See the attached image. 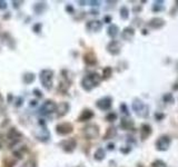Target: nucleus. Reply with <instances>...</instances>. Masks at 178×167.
<instances>
[{
    "label": "nucleus",
    "instance_id": "nucleus-28",
    "mask_svg": "<svg viewBox=\"0 0 178 167\" xmlns=\"http://www.w3.org/2000/svg\"><path fill=\"white\" fill-rule=\"evenodd\" d=\"M120 18H122V20H127L128 18H129V9H128L126 6H122V8H120Z\"/></svg>",
    "mask_w": 178,
    "mask_h": 167
},
{
    "label": "nucleus",
    "instance_id": "nucleus-6",
    "mask_svg": "<svg viewBox=\"0 0 178 167\" xmlns=\"http://www.w3.org/2000/svg\"><path fill=\"white\" fill-rule=\"evenodd\" d=\"M35 136L41 142H47L50 138V134L45 125V122H39V127L35 130Z\"/></svg>",
    "mask_w": 178,
    "mask_h": 167
},
{
    "label": "nucleus",
    "instance_id": "nucleus-47",
    "mask_svg": "<svg viewBox=\"0 0 178 167\" xmlns=\"http://www.w3.org/2000/svg\"><path fill=\"white\" fill-rule=\"evenodd\" d=\"M2 102H4V97L0 95V104H2Z\"/></svg>",
    "mask_w": 178,
    "mask_h": 167
},
{
    "label": "nucleus",
    "instance_id": "nucleus-48",
    "mask_svg": "<svg viewBox=\"0 0 178 167\" xmlns=\"http://www.w3.org/2000/svg\"><path fill=\"white\" fill-rule=\"evenodd\" d=\"M30 105H31V106H35V105H36V101H35V100H34V101H31V102H30Z\"/></svg>",
    "mask_w": 178,
    "mask_h": 167
},
{
    "label": "nucleus",
    "instance_id": "nucleus-30",
    "mask_svg": "<svg viewBox=\"0 0 178 167\" xmlns=\"http://www.w3.org/2000/svg\"><path fill=\"white\" fill-rule=\"evenodd\" d=\"M150 167H167V164L164 162L163 159H156L152 163Z\"/></svg>",
    "mask_w": 178,
    "mask_h": 167
},
{
    "label": "nucleus",
    "instance_id": "nucleus-37",
    "mask_svg": "<svg viewBox=\"0 0 178 167\" xmlns=\"http://www.w3.org/2000/svg\"><path fill=\"white\" fill-rule=\"evenodd\" d=\"M130 151H132V147H129V146H127V147H122L120 148V152L122 153V154H129L130 153Z\"/></svg>",
    "mask_w": 178,
    "mask_h": 167
},
{
    "label": "nucleus",
    "instance_id": "nucleus-23",
    "mask_svg": "<svg viewBox=\"0 0 178 167\" xmlns=\"http://www.w3.org/2000/svg\"><path fill=\"white\" fill-rule=\"evenodd\" d=\"M164 4H165V2H164L163 0H157V1H155L153 7H152V9H153L154 12H162V11L165 10V5H164Z\"/></svg>",
    "mask_w": 178,
    "mask_h": 167
},
{
    "label": "nucleus",
    "instance_id": "nucleus-7",
    "mask_svg": "<svg viewBox=\"0 0 178 167\" xmlns=\"http://www.w3.org/2000/svg\"><path fill=\"white\" fill-rule=\"evenodd\" d=\"M6 139L8 140L9 147H12L14 145H16L17 143L20 142L21 139H22V134L17 128H11L10 130L8 132V134H7V138Z\"/></svg>",
    "mask_w": 178,
    "mask_h": 167
},
{
    "label": "nucleus",
    "instance_id": "nucleus-49",
    "mask_svg": "<svg viewBox=\"0 0 178 167\" xmlns=\"http://www.w3.org/2000/svg\"><path fill=\"white\" fill-rule=\"evenodd\" d=\"M176 5H177V6H178V0H177V1H176Z\"/></svg>",
    "mask_w": 178,
    "mask_h": 167
},
{
    "label": "nucleus",
    "instance_id": "nucleus-9",
    "mask_svg": "<svg viewBox=\"0 0 178 167\" xmlns=\"http://www.w3.org/2000/svg\"><path fill=\"white\" fill-rule=\"evenodd\" d=\"M96 106L100 109V110H109L112 106V98L110 96L102 97L100 99H98L96 102Z\"/></svg>",
    "mask_w": 178,
    "mask_h": 167
},
{
    "label": "nucleus",
    "instance_id": "nucleus-36",
    "mask_svg": "<svg viewBox=\"0 0 178 167\" xmlns=\"http://www.w3.org/2000/svg\"><path fill=\"white\" fill-rule=\"evenodd\" d=\"M6 139L5 136L2 135V134H0V149H2V148H5L6 146Z\"/></svg>",
    "mask_w": 178,
    "mask_h": 167
},
{
    "label": "nucleus",
    "instance_id": "nucleus-17",
    "mask_svg": "<svg viewBox=\"0 0 178 167\" xmlns=\"http://www.w3.org/2000/svg\"><path fill=\"white\" fill-rule=\"evenodd\" d=\"M153 134V128L149 124H142L140 127V137L142 140H146Z\"/></svg>",
    "mask_w": 178,
    "mask_h": 167
},
{
    "label": "nucleus",
    "instance_id": "nucleus-31",
    "mask_svg": "<svg viewBox=\"0 0 178 167\" xmlns=\"http://www.w3.org/2000/svg\"><path fill=\"white\" fill-rule=\"evenodd\" d=\"M154 117H155V119H156L157 122H162V120H164V119L166 118V115H165L164 113H162V111H156Z\"/></svg>",
    "mask_w": 178,
    "mask_h": 167
},
{
    "label": "nucleus",
    "instance_id": "nucleus-39",
    "mask_svg": "<svg viewBox=\"0 0 178 167\" xmlns=\"http://www.w3.org/2000/svg\"><path fill=\"white\" fill-rule=\"evenodd\" d=\"M6 8H7V2L0 0V9H6Z\"/></svg>",
    "mask_w": 178,
    "mask_h": 167
},
{
    "label": "nucleus",
    "instance_id": "nucleus-41",
    "mask_svg": "<svg viewBox=\"0 0 178 167\" xmlns=\"http://www.w3.org/2000/svg\"><path fill=\"white\" fill-rule=\"evenodd\" d=\"M34 92L36 94V96H37V97H42V94H41V92L38 90V89H35V90H34Z\"/></svg>",
    "mask_w": 178,
    "mask_h": 167
},
{
    "label": "nucleus",
    "instance_id": "nucleus-21",
    "mask_svg": "<svg viewBox=\"0 0 178 167\" xmlns=\"http://www.w3.org/2000/svg\"><path fill=\"white\" fill-rule=\"evenodd\" d=\"M84 60H85V62H86L87 65H95L97 62V58H96V55L94 54V52H87V54H85V56H84Z\"/></svg>",
    "mask_w": 178,
    "mask_h": 167
},
{
    "label": "nucleus",
    "instance_id": "nucleus-16",
    "mask_svg": "<svg viewBox=\"0 0 178 167\" xmlns=\"http://www.w3.org/2000/svg\"><path fill=\"white\" fill-rule=\"evenodd\" d=\"M69 110H70V105H69L68 102H66V101H62V102H60V104L57 106V109H56L57 117H64Z\"/></svg>",
    "mask_w": 178,
    "mask_h": 167
},
{
    "label": "nucleus",
    "instance_id": "nucleus-27",
    "mask_svg": "<svg viewBox=\"0 0 178 167\" xmlns=\"http://www.w3.org/2000/svg\"><path fill=\"white\" fill-rule=\"evenodd\" d=\"M163 101L165 104H174L175 102V97L172 92H166L163 96Z\"/></svg>",
    "mask_w": 178,
    "mask_h": 167
},
{
    "label": "nucleus",
    "instance_id": "nucleus-24",
    "mask_svg": "<svg viewBox=\"0 0 178 167\" xmlns=\"http://www.w3.org/2000/svg\"><path fill=\"white\" fill-rule=\"evenodd\" d=\"M105 157H106V152H105V149L104 148H98L95 154H94V158L96 159L97 162H102L105 159Z\"/></svg>",
    "mask_w": 178,
    "mask_h": 167
},
{
    "label": "nucleus",
    "instance_id": "nucleus-4",
    "mask_svg": "<svg viewBox=\"0 0 178 167\" xmlns=\"http://www.w3.org/2000/svg\"><path fill=\"white\" fill-rule=\"evenodd\" d=\"M172 145V137L168 135H162L156 139L155 147L158 152H166Z\"/></svg>",
    "mask_w": 178,
    "mask_h": 167
},
{
    "label": "nucleus",
    "instance_id": "nucleus-29",
    "mask_svg": "<svg viewBox=\"0 0 178 167\" xmlns=\"http://www.w3.org/2000/svg\"><path fill=\"white\" fill-rule=\"evenodd\" d=\"M47 6L45 2H39V4H36L35 7H34V10L37 12V14H42L44 11L46 10Z\"/></svg>",
    "mask_w": 178,
    "mask_h": 167
},
{
    "label": "nucleus",
    "instance_id": "nucleus-11",
    "mask_svg": "<svg viewBox=\"0 0 178 167\" xmlns=\"http://www.w3.org/2000/svg\"><path fill=\"white\" fill-rule=\"evenodd\" d=\"M107 51L112 56H117L122 51V42L118 40H112L107 45Z\"/></svg>",
    "mask_w": 178,
    "mask_h": 167
},
{
    "label": "nucleus",
    "instance_id": "nucleus-40",
    "mask_svg": "<svg viewBox=\"0 0 178 167\" xmlns=\"http://www.w3.org/2000/svg\"><path fill=\"white\" fill-rule=\"evenodd\" d=\"M104 21L107 22V24H110V22H112V17H110V16H106V17L104 18Z\"/></svg>",
    "mask_w": 178,
    "mask_h": 167
},
{
    "label": "nucleus",
    "instance_id": "nucleus-10",
    "mask_svg": "<svg viewBox=\"0 0 178 167\" xmlns=\"http://www.w3.org/2000/svg\"><path fill=\"white\" fill-rule=\"evenodd\" d=\"M165 25H166V20L164 18H160V17H154L147 22L148 27L152 28V29H155V30L162 29L165 27Z\"/></svg>",
    "mask_w": 178,
    "mask_h": 167
},
{
    "label": "nucleus",
    "instance_id": "nucleus-2",
    "mask_svg": "<svg viewBox=\"0 0 178 167\" xmlns=\"http://www.w3.org/2000/svg\"><path fill=\"white\" fill-rule=\"evenodd\" d=\"M132 107V109H134V111H135V114H136L138 117H140V118H147V117L149 116V107H148V105H146L140 98H138V97L134 98Z\"/></svg>",
    "mask_w": 178,
    "mask_h": 167
},
{
    "label": "nucleus",
    "instance_id": "nucleus-33",
    "mask_svg": "<svg viewBox=\"0 0 178 167\" xmlns=\"http://www.w3.org/2000/svg\"><path fill=\"white\" fill-rule=\"evenodd\" d=\"M16 164V161L11 159V158H7L4 161V166L5 167H12Z\"/></svg>",
    "mask_w": 178,
    "mask_h": 167
},
{
    "label": "nucleus",
    "instance_id": "nucleus-34",
    "mask_svg": "<svg viewBox=\"0 0 178 167\" xmlns=\"http://www.w3.org/2000/svg\"><path fill=\"white\" fill-rule=\"evenodd\" d=\"M120 111H122L125 116H129V110H128V107L125 102H122V105H120Z\"/></svg>",
    "mask_w": 178,
    "mask_h": 167
},
{
    "label": "nucleus",
    "instance_id": "nucleus-38",
    "mask_svg": "<svg viewBox=\"0 0 178 167\" xmlns=\"http://www.w3.org/2000/svg\"><path fill=\"white\" fill-rule=\"evenodd\" d=\"M32 29H34L35 32H39L40 29H41V24H37V25H35L34 27H32Z\"/></svg>",
    "mask_w": 178,
    "mask_h": 167
},
{
    "label": "nucleus",
    "instance_id": "nucleus-19",
    "mask_svg": "<svg viewBox=\"0 0 178 167\" xmlns=\"http://www.w3.org/2000/svg\"><path fill=\"white\" fill-rule=\"evenodd\" d=\"M94 116H95L94 111L90 110V109H85V110H82L81 115L79 116L78 120L79 122H87V120H90Z\"/></svg>",
    "mask_w": 178,
    "mask_h": 167
},
{
    "label": "nucleus",
    "instance_id": "nucleus-5",
    "mask_svg": "<svg viewBox=\"0 0 178 167\" xmlns=\"http://www.w3.org/2000/svg\"><path fill=\"white\" fill-rule=\"evenodd\" d=\"M82 133L87 139H95L99 136V127L95 124H88L84 127Z\"/></svg>",
    "mask_w": 178,
    "mask_h": 167
},
{
    "label": "nucleus",
    "instance_id": "nucleus-43",
    "mask_svg": "<svg viewBox=\"0 0 178 167\" xmlns=\"http://www.w3.org/2000/svg\"><path fill=\"white\" fill-rule=\"evenodd\" d=\"M89 4H92V6H98L100 2L99 1H89Z\"/></svg>",
    "mask_w": 178,
    "mask_h": 167
},
{
    "label": "nucleus",
    "instance_id": "nucleus-18",
    "mask_svg": "<svg viewBox=\"0 0 178 167\" xmlns=\"http://www.w3.org/2000/svg\"><path fill=\"white\" fill-rule=\"evenodd\" d=\"M135 34L136 31L132 27H126L124 30L122 31V40H126V41H130L135 37Z\"/></svg>",
    "mask_w": 178,
    "mask_h": 167
},
{
    "label": "nucleus",
    "instance_id": "nucleus-44",
    "mask_svg": "<svg viewBox=\"0 0 178 167\" xmlns=\"http://www.w3.org/2000/svg\"><path fill=\"white\" fill-rule=\"evenodd\" d=\"M114 148H115V145H114V144H109V145H108V149H109V151H112Z\"/></svg>",
    "mask_w": 178,
    "mask_h": 167
},
{
    "label": "nucleus",
    "instance_id": "nucleus-12",
    "mask_svg": "<svg viewBox=\"0 0 178 167\" xmlns=\"http://www.w3.org/2000/svg\"><path fill=\"white\" fill-rule=\"evenodd\" d=\"M61 148L66 153H72L77 147V142L75 138H68L60 143Z\"/></svg>",
    "mask_w": 178,
    "mask_h": 167
},
{
    "label": "nucleus",
    "instance_id": "nucleus-20",
    "mask_svg": "<svg viewBox=\"0 0 178 167\" xmlns=\"http://www.w3.org/2000/svg\"><path fill=\"white\" fill-rule=\"evenodd\" d=\"M117 135V128L114 126L108 127V129L106 130L105 135H104V140H108V139H112L115 138Z\"/></svg>",
    "mask_w": 178,
    "mask_h": 167
},
{
    "label": "nucleus",
    "instance_id": "nucleus-13",
    "mask_svg": "<svg viewBox=\"0 0 178 167\" xmlns=\"http://www.w3.org/2000/svg\"><path fill=\"white\" fill-rule=\"evenodd\" d=\"M72 130H74V127H72V125H71L70 123H61L59 125H57L56 127L57 134L62 135V136L70 134Z\"/></svg>",
    "mask_w": 178,
    "mask_h": 167
},
{
    "label": "nucleus",
    "instance_id": "nucleus-1",
    "mask_svg": "<svg viewBox=\"0 0 178 167\" xmlns=\"http://www.w3.org/2000/svg\"><path fill=\"white\" fill-rule=\"evenodd\" d=\"M102 81V77L99 76L97 72H92L89 75H87L82 78L81 80V87L84 90L90 91L92 90L95 87H97Z\"/></svg>",
    "mask_w": 178,
    "mask_h": 167
},
{
    "label": "nucleus",
    "instance_id": "nucleus-35",
    "mask_svg": "<svg viewBox=\"0 0 178 167\" xmlns=\"http://www.w3.org/2000/svg\"><path fill=\"white\" fill-rule=\"evenodd\" d=\"M22 167H37V164H36L35 161L29 159V161H27V162L24 164V166Z\"/></svg>",
    "mask_w": 178,
    "mask_h": 167
},
{
    "label": "nucleus",
    "instance_id": "nucleus-45",
    "mask_svg": "<svg viewBox=\"0 0 178 167\" xmlns=\"http://www.w3.org/2000/svg\"><path fill=\"white\" fill-rule=\"evenodd\" d=\"M132 10L135 11V12H139V11L142 10V7H136L135 9H132Z\"/></svg>",
    "mask_w": 178,
    "mask_h": 167
},
{
    "label": "nucleus",
    "instance_id": "nucleus-8",
    "mask_svg": "<svg viewBox=\"0 0 178 167\" xmlns=\"http://www.w3.org/2000/svg\"><path fill=\"white\" fill-rule=\"evenodd\" d=\"M57 109V104L54 100H46L40 107V114L42 115H50L55 113Z\"/></svg>",
    "mask_w": 178,
    "mask_h": 167
},
{
    "label": "nucleus",
    "instance_id": "nucleus-3",
    "mask_svg": "<svg viewBox=\"0 0 178 167\" xmlns=\"http://www.w3.org/2000/svg\"><path fill=\"white\" fill-rule=\"evenodd\" d=\"M52 79H54V71L50 69H44L40 71V81L46 90H50L52 88Z\"/></svg>",
    "mask_w": 178,
    "mask_h": 167
},
{
    "label": "nucleus",
    "instance_id": "nucleus-25",
    "mask_svg": "<svg viewBox=\"0 0 178 167\" xmlns=\"http://www.w3.org/2000/svg\"><path fill=\"white\" fill-rule=\"evenodd\" d=\"M112 76V68L109 66H107L104 68V70H102V79H109L110 77Z\"/></svg>",
    "mask_w": 178,
    "mask_h": 167
},
{
    "label": "nucleus",
    "instance_id": "nucleus-42",
    "mask_svg": "<svg viewBox=\"0 0 178 167\" xmlns=\"http://www.w3.org/2000/svg\"><path fill=\"white\" fill-rule=\"evenodd\" d=\"M66 10H67V11H69V12H71V14L74 12V9H72V7H71V6H67V7H66Z\"/></svg>",
    "mask_w": 178,
    "mask_h": 167
},
{
    "label": "nucleus",
    "instance_id": "nucleus-15",
    "mask_svg": "<svg viewBox=\"0 0 178 167\" xmlns=\"http://www.w3.org/2000/svg\"><path fill=\"white\" fill-rule=\"evenodd\" d=\"M134 120L129 116H124L120 120V127H122L124 130H132L134 129Z\"/></svg>",
    "mask_w": 178,
    "mask_h": 167
},
{
    "label": "nucleus",
    "instance_id": "nucleus-32",
    "mask_svg": "<svg viewBox=\"0 0 178 167\" xmlns=\"http://www.w3.org/2000/svg\"><path fill=\"white\" fill-rule=\"evenodd\" d=\"M117 119V114L116 113H109V114H107V116H106V120L107 122H110V123H112V122H115Z\"/></svg>",
    "mask_w": 178,
    "mask_h": 167
},
{
    "label": "nucleus",
    "instance_id": "nucleus-26",
    "mask_svg": "<svg viewBox=\"0 0 178 167\" xmlns=\"http://www.w3.org/2000/svg\"><path fill=\"white\" fill-rule=\"evenodd\" d=\"M22 80H24L25 84L29 85V84H31L32 81L35 80V74H32V72H26L25 75H24V77H22Z\"/></svg>",
    "mask_w": 178,
    "mask_h": 167
},
{
    "label": "nucleus",
    "instance_id": "nucleus-46",
    "mask_svg": "<svg viewBox=\"0 0 178 167\" xmlns=\"http://www.w3.org/2000/svg\"><path fill=\"white\" fill-rule=\"evenodd\" d=\"M142 34H144V35H147L148 32H147V29H142Z\"/></svg>",
    "mask_w": 178,
    "mask_h": 167
},
{
    "label": "nucleus",
    "instance_id": "nucleus-14",
    "mask_svg": "<svg viewBox=\"0 0 178 167\" xmlns=\"http://www.w3.org/2000/svg\"><path fill=\"white\" fill-rule=\"evenodd\" d=\"M86 28L92 32H98L99 30H102V22L100 20H90L87 22Z\"/></svg>",
    "mask_w": 178,
    "mask_h": 167
},
{
    "label": "nucleus",
    "instance_id": "nucleus-22",
    "mask_svg": "<svg viewBox=\"0 0 178 167\" xmlns=\"http://www.w3.org/2000/svg\"><path fill=\"white\" fill-rule=\"evenodd\" d=\"M107 34L110 38H116L119 34V27L117 25H110L107 29Z\"/></svg>",
    "mask_w": 178,
    "mask_h": 167
}]
</instances>
